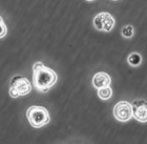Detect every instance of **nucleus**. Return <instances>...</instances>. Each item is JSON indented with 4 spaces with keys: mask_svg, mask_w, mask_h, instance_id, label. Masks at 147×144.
<instances>
[{
    "mask_svg": "<svg viewBox=\"0 0 147 144\" xmlns=\"http://www.w3.org/2000/svg\"><path fill=\"white\" fill-rule=\"evenodd\" d=\"M113 116L118 121L126 122L132 117V106L127 101L118 102L113 107Z\"/></svg>",
    "mask_w": 147,
    "mask_h": 144,
    "instance_id": "nucleus-5",
    "label": "nucleus"
},
{
    "mask_svg": "<svg viewBox=\"0 0 147 144\" xmlns=\"http://www.w3.org/2000/svg\"><path fill=\"white\" fill-rule=\"evenodd\" d=\"M32 85L25 77L16 76L12 80V85L9 89V95L13 98H17L19 96H25L31 92Z\"/></svg>",
    "mask_w": 147,
    "mask_h": 144,
    "instance_id": "nucleus-3",
    "label": "nucleus"
},
{
    "mask_svg": "<svg viewBox=\"0 0 147 144\" xmlns=\"http://www.w3.org/2000/svg\"><path fill=\"white\" fill-rule=\"evenodd\" d=\"M98 96L99 98L102 99V100H108L113 96V91H111L109 86H106V87L98 89Z\"/></svg>",
    "mask_w": 147,
    "mask_h": 144,
    "instance_id": "nucleus-9",
    "label": "nucleus"
},
{
    "mask_svg": "<svg viewBox=\"0 0 147 144\" xmlns=\"http://www.w3.org/2000/svg\"><path fill=\"white\" fill-rule=\"evenodd\" d=\"M26 117L30 124L36 128H40L49 122V114L43 106H31L26 112Z\"/></svg>",
    "mask_w": 147,
    "mask_h": 144,
    "instance_id": "nucleus-2",
    "label": "nucleus"
},
{
    "mask_svg": "<svg viewBox=\"0 0 147 144\" xmlns=\"http://www.w3.org/2000/svg\"><path fill=\"white\" fill-rule=\"evenodd\" d=\"M33 83L40 92H47L57 81V74L52 68L43 65L41 62H36L33 66Z\"/></svg>",
    "mask_w": 147,
    "mask_h": 144,
    "instance_id": "nucleus-1",
    "label": "nucleus"
},
{
    "mask_svg": "<svg viewBox=\"0 0 147 144\" xmlns=\"http://www.w3.org/2000/svg\"><path fill=\"white\" fill-rule=\"evenodd\" d=\"M94 26L98 31L108 33V32L113 31V26H115V19L109 13L102 12L94 18Z\"/></svg>",
    "mask_w": 147,
    "mask_h": 144,
    "instance_id": "nucleus-4",
    "label": "nucleus"
},
{
    "mask_svg": "<svg viewBox=\"0 0 147 144\" xmlns=\"http://www.w3.org/2000/svg\"><path fill=\"white\" fill-rule=\"evenodd\" d=\"M127 62L129 65H131L134 68H137L142 63V56L139 53H131L127 57Z\"/></svg>",
    "mask_w": 147,
    "mask_h": 144,
    "instance_id": "nucleus-8",
    "label": "nucleus"
},
{
    "mask_svg": "<svg viewBox=\"0 0 147 144\" xmlns=\"http://www.w3.org/2000/svg\"><path fill=\"white\" fill-rule=\"evenodd\" d=\"M6 25L3 21V19L0 17V38H3V37L6 35Z\"/></svg>",
    "mask_w": 147,
    "mask_h": 144,
    "instance_id": "nucleus-11",
    "label": "nucleus"
},
{
    "mask_svg": "<svg viewBox=\"0 0 147 144\" xmlns=\"http://www.w3.org/2000/svg\"><path fill=\"white\" fill-rule=\"evenodd\" d=\"M132 106V117L139 122H147V101L143 99L135 100L131 104Z\"/></svg>",
    "mask_w": 147,
    "mask_h": 144,
    "instance_id": "nucleus-6",
    "label": "nucleus"
},
{
    "mask_svg": "<svg viewBox=\"0 0 147 144\" xmlns=\"http://www.w3.org/2000/svg\"><path fill=\"white\" fill-rule=\"evenodd\" d=\"M87 1H92V0H87Z\"/></svg>",
    "mask_w": 147,
    "mask_h": 144,
    "instance_id": "nucleus-12",
    "label": "nucleus"
},
{
    "mask_svg": "<svg viewBox=\"0 0 147 144\" xmlns=\"http://www.w3.org/2000/svg\"><path fill=\"white\" fill-rule=\"evenodd\" d=\"M122 36L124 38H131L135 34V30H134V26L130 24H126L122 28Z\"/></svg>",
    "mask_w": 147,
    "mask_h": 144,
    "instance_id": "nucleus-10",
    "label": "nucleus"
},
{
    "mask_svg": "<svg viewBox=\"0 0 147 144\" xmlns=\"http://www.w3.org/2000/svg\"><path fill=\"white\" fill-rule=\"evenodd\" d=\"M110 82H111L110 76L108 74L104 73V72L97 73L95 76H94V78H92V84H94V86H95L97 89L109 86Z\"/></svg>",
    "mask_w": 147,
    "mask_h": 144,
    "instance_id": "nucleus-7",
    "label": "nucleus"
}]
</instances>
